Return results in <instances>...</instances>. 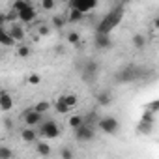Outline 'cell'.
I'll return each mask as SVG.
<instances>
[{"label":"cell","mask_w":159,"mask_h":159,"mask_svg":"<svg viewBox=\"0 0 159 159\" xmlns=\"http://www.w3.org/2000/svg\"><path fill=\"white\" fill-rule=\"evenodd\" d=\"M122 17H124V6L118 4V6H114V8L99 21V25H98V34H111V32L120 25Z\"/></svg>","instance_id":"6da1fadb"},{"label":"cell","mask_w":159,"mask_h":159,"mask_svg":"<svg viewBox=\"0 0 159 159\" xmlns=\"http://www.w3.org/2000/svg\"><path fill=\"white\" fill-rule=\"evenodd\" d=\"M140 77H142V71H140V67H137V66H125V67H122V69L114 75L116 83H120V84L133 83V81H137V79H140Z\"/></svg>","instance_id":"7a4b0ae2"},{"label":"cell","mask_w":159,"mask_h":159,"mask_svg":"<svg viewBox=\"0 0 159 159\" xmlns=\"http://www.w3.org/2000/svg\"><path fill=\"white\" fill-rule=\"evenodd\" d=\"M73 133H75V140H79V142H90V140H94V137H96V129H94V125H90L86 120L79 125L77 129H73Z\"/></svg>","instance_id":"3957f363"},{"label":"cell","mask_w":159,"mask_h":159,"mask_svg":"<svg viewBox=\"0 0 159 159\" xmlns=\"http://www.w3.org/2000/svg\"><path fill=\"white\" fill-rule=\"evenodd\" d=\"M99 75V64L96 60H88L84 64V67L81 69V77H83V81L88 83V84H94L96 83V79Z\"/></svg>","instance_id":"277c9868"},{"label":"cell","mask_w":159,"mask_h":159,"mask_svg":"<svg viewBox=\"0 0 159 159\" xmlns=\"http://www.w3.org/2000/svg\"><path fill=\"white\" fill-rule=\"evenodd\" d=\"M98 127L105 135H116L120 131V122L114 116H103V118L98 120Z\"/></svg>","instance_id":"5b68a950"},{"label":"cell","mask_w":159,"mask_h":159,"mask_svg":"<svg viewBox=\"0 0 159 159\" xmlns=\"http://www.w3.org/2000/svg\"><path fill=\"white\" fill-rule=\"evenodd\" d=\"M39 135L41 137H45V139H56V137H60V125L54 122V120H41L39 122Z\"/></svg>","instance_id":"8992f818"},{"label":"cell","mask_w":159,"mask_h":159,"mask_svg":"<svg viewBox=\"0 0 159 159\" xmlns=\"http://www.w3.org/2000/svg\"><path fill=\"white\" fill-rule=\"evenodd\" d=\"M17 17H19V23L28 25V23L36 21V17H38V10H36L30 2H26V4H25V6L17 11Z\"/></svg>","instance_id":"52a82bcc"},{"label":"cell","mask_w":159,"mask_h":159,"mask_svg":"<svg viewBox=\"0 0 159 159\" xmlns=\"http://www.w3.org/2000/svg\"><path fill=\"white\" fill-rule=\"evenodd\" d=\"M98 6V0H69V10H77L81 13H88Z\"/></svg>","instance_id":"ba28073f"},{"label":"cell","mask_w":159,"mask_h":159,"mask_svg":"<svg viewBox=\"0 0 159 159\" xmlns=\"http://www.w3.org/2000/svg\"><path fill=\"white\" fill-rule=\"evenodd\" d=\"M23 120H25V124H26L28 127H38L39 122L43 120V114L38 112L36 109H26V111L23 112Z\"/></svg>","instance_id":"9c48e42d"},{"label":"cell","mask_w":159,"mask_h":159,"mask_svg":"<svg viewBox=\"0 0 159 159\" xmlns=\"http://www.w3.org/2000/svg\"><path fill=\"white\" fill-rule=\"evenodd\" d=\"M8 32H10V36L15 39V43L25 39V28H23V25H21L19 21H15V23H10V28H8Z\"/></svg>","instance_id":"30bf717a"},{"label":"cell","mask_w":159,"mask_h":159,"mask_svg":"<svg viewBox=\"0 0 159 159\" xmlns=\"http://www.w3.org/2000/svg\"><path fill=\"white\" fill-rule=\"evenodd\" d=\"M96 49L99 51H105V49H111L112 47V39L109 34H96Z\"/></svg>","instance_id":"8fae6325"},{"label":"cell","mask_w":159,"mask_h":159,"mask_svg":"<svg viewBox=\"0 0 159 159\" xmlns=\"http://www.w3.org/2000/svg\"><path fill=\"white\" fill-rule=\"evenodd\" d=\"M13 109V98H11V94L10 92H0V111H4V112H8V111H11Z\"/></svg>","instance_id":"7c38bea8"},{"label":"cell","mask_w":159,"mask_h":159,"mask_svg":"<svg viewBox=\"0 0 159 159\" xmlns=\"http://www.w3.org/2000/svg\"><path fill=\"white\" fill-rule=\"evenodd\" d=\"M112 94H111V90H101V92H98L96 94V101H98V105L99 107H109L111 103H112Z\"/></svg>","instance_id":"4fadbf2b"},{"label":"cell","mask_w":159,"mask_h":159,"mask_svg":"<svg viewBox=\"0 0 159 159\" xmlns=\"http://www.w3.org/2000/svg\"><path fill=\"white\" fill-rule=\"evenodd\" d=\"M0 45H2V47H11V45H15V39L10 36L8 28H4V26H0Z\"/></svg>","instance_id":"5bb4252c"},{"label":"cell","mask_w":159,"mask_h":159,"mask_svg":"<svg viewBox=\"0 0 159 159\" xmlns=\"http://www.w3.org/2000/svg\"><path fill=\"white\" fill-rule=\"evenodd\" d=\"M21 139H23L25 142H36V140H38V133H36L32 127L26 125V129H21Z\"/></svg>","instance_id":"9a60e30c"},{"label":"cell","mask_w":159,"mask_h":159,"mask_svg":"<svg viewBox=\"0 0 159 159\" xmlns=\"http://www.w3.org/2000/svg\"><path fill=\"white\" fill-rule=\"evenodd\" d=\"M52 107H54V111H56L58 114H69V112H71V109H69V107L60 99V98H58V99H54V105H52Z\"/></svg>","instance_id":"2e32d148"},{"label":"cell","mask_w":159,"mask_h":159,"mask_svg":"<svg viewBox=\"0 0 159 159\" xmlns=\"http://www.w3.org/2000/svg\"><path fill=\"white\" fill-rule=\"evenodd\" d=\"M84 19V13H81V11H77V10H69V13H67V17H66V21L71 25V23H79V21H83Z\"/></svg>","instance_id":"e0dca14e"},{"label":"cell","mask_w":159,"mask_h":159,"mask_svg":"<svg viewBox=\"0 0 159 159\" xmlns=\"http://www.w3.org/2000/svg\"><path fill=\"white\" fill-rule=\"evenodd\" d=\"M60 99H62V101H64L69 109H73V107L79 103V98H77L75 94H64V96H60Z\"/></svg>","instance_id":"ac0fdd59"},{"label":"cell","mask_w":159,"mask_h":159,"mask_svg":"<svg viewBox=\"0 0 159 159\" xmlns=\"http://www.w3.org/2000/svg\"><path fill=\"white\" fill-rule=\"evenodd\" d=\"M51 25H52V28L62 30V28L67 25V21H66V17H62V15H54V17L51 19Z\"/></svg>","instance_id":"d6986e66"},{"label":"cell","mask_w":159,"mask_h":159,"mask_svg":"<svg viewBox=\"0 0 159 159\" xmlns=\"http://www.w3.org/2000/svg\"><path fill=\"white\" fill-rule=\"evenodd\" d=\"M83 122H84V116L83 114H73V116H69V127L71 129H77Z\"/></svg>","instance_id":"ffe728a7"},{"label":"cell","mask_w":159,"mask_h":159,"mask_svg":"<svg viewBox=\"0 0 159 159\" xmlns=\"http://www.w3.org/2000/svg\"><path fill=\"white\" fill-rule=\"evenodd\" d=\"M36 142H38V140H36ZM36 152H38L39 155H45V157H47V155H51V146L45 144V142H38V144H36Z\"/></svg>","instance_id":"44dd1931"},{"label":"cell","mask_w":159,"mask_h":159,"mask_svg":"<svg viewBox=\"0 0 159 159\" xmlns=\"http://www.w3.org/2000/svg\"><path fill=\"white\" fill-rule=\"evenodd\" d=\"M133 45H135L137 49H144V47H146V38H144V34H135V36H133Z\"/></svg>","instance_id":"7402d4cb"},{"label":"cell","mask_w":159,"mask_h":159,"mask_svg":"<svg viewBox=\"0 0 159 159\" xmlns=\"http://www.w3.org/2000/svg\"><path fill=\"white\" fill-rule=\"evenodd\" d=\"M30 52H32V51H30V47H28V45H25V43H21V45H19V49H17V56H19V58H28V56H30Z\"/></svg>","instance_id":"603a6c76"},{"label":"cell","mask_w":159,"mask_h":159,"mask_svg":"<svg viewBox=\"0 0 159 159\" xmlns=\"http://www.w3.org/2000/svg\"><path fill=\"white\" fill-rule=\"evenodd\" d=\"M67 41L71 45H81V36H79V32H67Z\"/></svg>","instance_id":"cb8c5ba5"},{"label":"cell","mask_w":159,"mask_h":159,"mask_svg":"<svg viewBox=\"0 0 159 159\" xmlns=\"http://www.w3.org/2000/svg\"><path fill=\"white\" fill-rule=\"evenodd\" d=\"M15 153L11 148H6V146H0V159H11Z\"/></svg>","instance_id":"d4e9b609"},{"label":"cell","mask_w":159,"mask_h":159,"mask_svg":"<svg viewBox=\"0 0 159 159\" xmlns=\"http://www.w3.org/2000/svg\"><path fill=\"white\" fill-rule=\"evenodd\" d=\"M152 125H153V124H150V122H144V120H142V122L139 124V133L150 135V133H152Z\"/></svg>","instance_id":"484cf974"},{"label":"cell","mask_w":159,"mask_h":159,"mask_svg":"<svg viewBox=\"0 0 159 159\" xmlns=\"http://www.w3.org/2000/svg\"><path fill=\"white\" fill-rule=\"evenodd\" d=\"M34 109H36L38 112H41V114H45V112H47V111L51 109V103H49V101H39V103H38V105H36Z\"/></svg>","instance_id":"4316f807"},{"label":"cell","mask_w":159,"mask_h":159,"mask_svg":"<svg viewBox=\"0 0 159 159\" xmlns=\"http://www.w3.org/2000/svg\"><path fill=\"white\" fill-rule=\"evenodd\" d=\"M4 17H6V25H10V23H15V21H19V17H17V11H13V10H10L8 13H4Z\"/></svg>","instance_id":"83f0119b"},{"label":"cell","mask_w":159,"mask_h":159,"mask_svg":"<svg viewBox=\"0 0 159 159\" xmlns=\"http://www.w3.org/2000/svg\"><path fill=\"white\" fill-rule=\"evenodd\" d=\"M56 0H41V10H54Z\"/></svg>","instance_id":"f1b7e54d"},{"label":"cell","mask_w":159,"mask_h":159,"mask_svg":"<svg viewBox=\"0 0 159 159\" xmlns=\"http://www.w3.org/2000/svg\"><path fill=\"white\" fill-rule=\"evenodd\" d=\"M39 83H41V77H39L38 73H32V75L28 77V84H34V86H36V84H39Z\"/></svg>","instance_id":"f546056e"},{"label":"cell","mask_w":159,"mask_h":159,"mask_svg":"<svg viewBox=\"0 0 159 159\" xmlns=\"http://www.w3.org/2000/svg\"><path fill=\"white\" fill-rule=\"evenodd\" d=\"M26 2H28V0H15V2L11 4V10H13V11H19V10H21Z\"/></svg>","instance_id":"4dcf8cb0"},{"label":"cell","mask_w":159,"mask_h":159,"mask_svg":"<svg viewBox=\"0 0 159 159\" xmlns=\"http://www.w3.org/2000/svg\"><path fill=\"white\" fill-rule=\"evenodd\" d=\"M60 155H62L64 159H71V157H73V150H69V148H62Z\"/></svg>","instance_id":"1f68e13d"},{"label":"cell","mask_w":159,"mask_h":159,"mask_svg":"<svg viewBox=\"0 0 159 159\" xmlns=\"http://www.w3.org/2000/svg\"><path fill=\"white\" fill-rule=\"evenodd\" d=\"M49 34V26H39V36H47Z\"/></svg>","instance_id":"d6a6232c"},{"label":"cell","mask_w":159,"mask_h":159,"mask_svg":"<svg viewBox=\"0 0 159 159\" xmlns=\"http://www.w3.org/2000/svg\"><path fill=\"white\" fill-rule=\"evenodd\" d=\"M4 125H6V127H8V129H11V127H13V122H11V120H8V118H6V120H4Z\"/></svg>","instance_id":"836d02e7"},{"label":"cell","mask_w":159,"mask_h":159,"mask_svg":"<svg viewBox=\"0 0 159 159\" xmlns=\"http://www.w3.org/2000/svg\"><path fill=\"white\" fill-rule=\"evenodd\" d=\"M6 25V17H4V13H0V26H4Z\"/></svg>","instance_id":"e575fe53"}]
</instances>
